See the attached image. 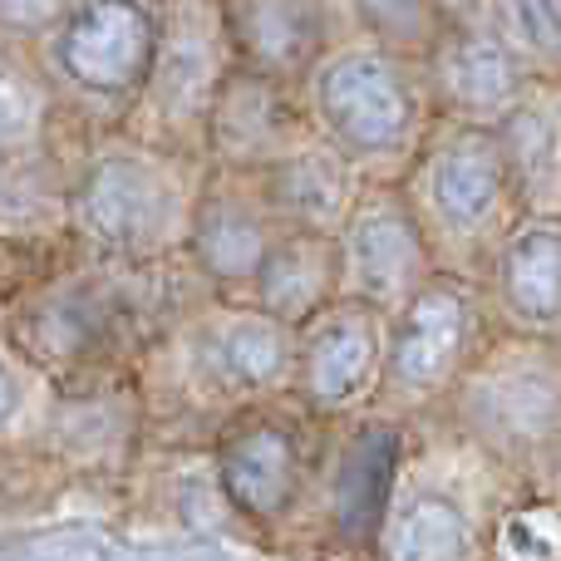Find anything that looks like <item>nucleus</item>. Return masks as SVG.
Instances as JSON below:
<instances>
[{"label": "nucleus", "mask_w": 561, "mask_h": 561, "mask_svg": "<svg viewBox=\"0 0 561 561\" xmlns=\"http://www.w3.org/2000/svg\"><path fill=\"white\" fill-rule=\"evenodd\" d=\"M320 118L355 153H389L409 134V89L379 55H340L316 84Z\"/></svg>", "instance_id": "obj_1"}, {"label": "nucleus", "mask_w": 561, "mask_h": 561, "mask_svg": "<svg viewBox=\"0 0 561 561\" xmlns=\"http://www.w3.org/2000/svg\"><path fill=\"white\" fill-rule=\"evenodd\" d=\"M55 55L75 84L94 89V94H114V89H128L148 69L153 20L134 0H89L84 10L69 15Z\"/></svg>", "instance_id": "obj_2"}, {"label": "nucleus", "mask_w": 561, "mask_h": 561, "mask_svg": "<svg viewBox=\"0 0 561 561\" xmlns=\"http://www.w3.org/2000/svg\"><path fill=\"white\" fill-rule=\"evenodd\" d=\"M468 340V300L458 290H419L394 330V379L409 389H434L454 375Z\"/></svg>", "instance_id": "obj_3"}, {"label": "nucleus", "mask_w": 561, "mask_h": 561, "mask_svg": "<svg viewBox=\"0 0 561 561\" xmlns=\"http://www.w3.org/2000/svg\"><path fill=\"white\" fill-rule=\"evenodd\" d=\"M79 222L104 242H144L163 222V187L144 163L108 158L79 187Z\"/></svg>", "instance_id": "obj_4"}, {"label": "nucleus", "mask_w": 561, "mask_h": 561, "mask_svg": "<svg viewBox=\"0 0 561 561\" xmlns=\"http://www.w3.org/2000/svg\"><path fill=\"white\" fill-rule=\"evenodd\" d=\"M507 183V163L503 148L483 134H463L434 158L428 168V197H434L438 217L448 227H483L493 217L497 197Z\"/></svg>", "instance_id": "obj_5"}, {"label": "nucleus", "mask_w": 561, "mask_h": 561, "mask_svg": "<svg viewBox=\"0 0 561 561\" xmlns=\"http://www.w3.org/2000/svg\"><path fill=\"white\" fill-rule=\"evenodd\" d=\"M217 468H222L227 497L252 517L286 513L290 493H296V444L272 424L227 438Z\"/></svg>", "instance_id": "obj_6"}, {"label": "nucleus", "mask_w": 561, "mask_h": 561, "mask_svg": "<svg viewBox=\"0 0 561 561\" xmlns=\"http://www.w3.org/2000/svg\"><path fill=\"white\" fill-rule=\"evenodd\" d=\"M0 561H237L222 547H163V542H128L114 533H94V527H59V533L35 537H5Z\"/></svg>", "instance_id": "obj_7"}, {"label": "nucleus", "mask_w": 561, "mask_h": 561, "mask_svg": "<svg viewBox=\"0 0 561 561\" xmlns=\"http://www.w3.org/2000/svg\"><path fill=\"white\" fill-rule=\"evenodd\" d=\"M227 25L237 49L262 69H290L316 49L310 0H227Z\"/></svg>", "instance_id": "obj_8"}, {"label": "nucleus", "mask_w": 561, "mask_h": 561, "mask_svg": "<svg viewBox=\"0 0 561 561\" xmlns=\"http://www.w3.org/2000/svg\"><path fill=\"white\" fill-rule=\"evenodd\" d=\"M424 247H419L414 227L394 207H369L350 227V272H355L359 290L369 296H394L414 280Z\"/></svg>", "instance_id": "obj_9"}, {"label": "nucleus", "mask_w": 561, "mask_h": 561, "mask_svg": "<svg viewBox=\"0 0 561 561\" xmlns=\"http://www.w3.org/2000/svg\"><path fill=\"white\" fill-rule=\"evenodd\" d=\"M375 369V320L365 310H340L306 345V389L325 404L350 399Z\"/></svg>", "instance_id": "obj_10"}, {"label": "nucleus", "mask_w": 561, "mask_h": 561, "mask_svg": "<svg viewBox=\"0 0 561 561\" xmlns=\"http://www.w3.org/2000/svg\"><path fill=\"white\" fill-rule=\"evenodd\" d=\"M503 290L523 320L552 325L561 320V232L557 227H533L507 247Z\"/></svg>", "instance_id": "obj_11"}, {"label": "nucleus", "mask_w": 561, "mask_h": 561, "mask_svg": "<svg viewBox=\"0 0 561 561\" xmlns=\"http://www.w3.org/2000/svg\"><path fill=\"white\" fill-rule=\"evenodd\" d=\"M389 473H394V434H365L335 473V523L350 537H369L385 513Z\"/></svg>", "instance_id": "obj_12"}, {"label": "nucleus", "mask_w": 561, "mask_h": 561, "mask_svg": "<svg viewBox=\"0 0 561 561\" xmlns=\"http://www.w3.org/2000/svg\"><path fill=\"white\" fill-rule=\"evenodd\" d=\"M473 557V527L458 507L438 497H419L389 523L385 561H468Z\"/></svg>", "instance_id": "obj_13"}, {"label": "nucleus", "mask_w": 561, "mask_h": 561, "mask_svg": "<svg viewBox=\"0 0 561 561\" xmlns=\"http://www.w3.org/2000/svg\"><path fill=\"white\" fill-rule=\"evenodd\" d=\"M438 75H444L448 99L463 108H503L517 99V65L493 39H463V45H454L444 55V65H438Z\"/></svg>", "instance_id": "obj_14"}, {"label": "nucleus", "mask_w": 561, "mask_h": 561, "mask_svg": "<svg viewBox=\"0 0 561 561\" xmlns=\"http://www.w3.org/2000/svg\"><path fill=\"white\" fill-rule=\"evenodd\" d=\"M197 262L222 280L256 276L266 262V237L256 217L237 203H213L197 213Z\"/></svg>", "instance_id": "obj_15"}, {"label": "nucleus", "mask_w": 561, "mask_h": 561, "mask_svg": "<svg viewBox=\"0 0 561 561\" xmlns=\"http://www.w3.org/2000/svg\"><path fill=\"white\" fill-rule=\"evenodd\" d=\"M256 276H262V306L272 316H306L330 286V256L316 242H290L280 252H266Z\"/></svg>", "instance_id": "obj_16"}, {"label": "nucleus", "mask_w": 561, "mask_h": 561, "mask_svg": "<svg viewBox=\"0 0 561 561\" xmlns=\"http://www.w3.org/2000/svg\"><path fill=\"white\" fill-rule=\"evenodd\" d=\"M286 330L272 316H237L217 335V365L237 379V385H272L286 369Z\"/></svg>", "instance_id": "obj_17"}, {"label": "nucleus", "mask_w": 561, "mask_h": 561, "mask_svg": "<svg viewBox=\"0 0 561 561\" xmlns=\"http://www.w3.org/2000/svg\"><path fill=\"white\" fill-rule=\"evenodd\" d=\"M276 187H280V203L316 227L340 222V213H345V203H350V173L325 153L290 158V163L280 168Z\"/></svg>", "instance_id": "obj_18"}, {"label": "nucleus", "mask_w": 561, "mask_h": 561, "mask_svg": "<svg viewBox=\"0 0 561 561\" xmlns=\"http://www.w3.org/2000/svg\"><path fill=\"white\" fill-rule=\"evenodd\" d=\"M280 134V108L272 89L256 79H237L222 99H217V148L232 153H262Z\"/></svg>", "instance_id": "obj_19"}, {"label": "nucleus", "mask_w": 561, "mask_h": 561, "mask_svg": "<svg viewBox=\"0 0 561 561\" xmlns=\"http://www.w3.org/2000/svg\"><path fill=\"white\" fill-rule=\"evenodd\" d=\"M359 20H365L375 35L399 39V45H414L428 35L434 15H428V0H355Z\"/></svg>", "instance_id": "obj_20"}, {"label": "nucleus", "mask_w": 561, "mask_h": 561, "mask_svg": "<svg viewBox=\"0 0 561 561\" xmlns=\"http://www.w3.org/2000/svg\"><path fill=\"white\" fill-rule=\"evenodd\" d=\"M39 124V99L25 79L0 75V148L25 144Z\"/></svg>", "instance_id": "obj_21"}, {"label": "nucleus", "mask_w": 561, "mask_h": 561, "mask_svg": "<svg viewBox=\"0 0 561 561\" xmlns=\"http://www.w3.org/2000/svg\"><path fill=\"white\" fill-rule=\"evenodd\" d=\"M513 15L527 45L561 55V0H513Z\"/></svg>", "instance_id": "obj_22"}, {"label": "nucleus", "mask_w": 561, "mask_h": 561, "mask_svg": "<svg viewBox=\"0 0 561 561\" xmlns=\"http://www.w3.org/2000/svg\"><path fill=\"white\" fill-rule=\"evenodd\" d=\"M59 15V0H0V25L10 30H35Z\"/></svg>", "instance_id": "obj_23"}, {"label": "nucleus", "mask_w": 561, "mask_h": 561, "mask_svg": "<svg viewBox=\"0 0 561 561\" xmlns=\"http://www.w3.org/2000/svg\"><path fill=\"white\" fill-rule=\"evenodd\" d=\"M15 404H20V389H15V375H10L5 365H0V424H5L10 414H15Z\"/></svg>", "instance_id": "obj_24"}]
</instances>
